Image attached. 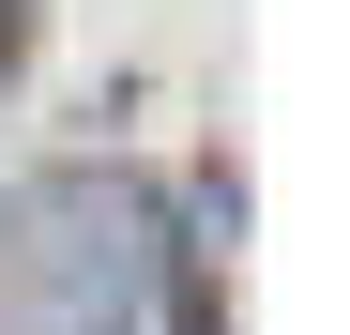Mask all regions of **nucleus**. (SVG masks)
<instances>
[{
  "label": "nucleus",
  "mask_w": 350,
  "mask_h": 335,
  "mask_svg": "<svg viewBox=\"0 0 350 335\" xmlns=\"http://www.w3.org/2000/svg\"><path fill=\"white\" fill-rule=\"evenodd\" d=\"M0 62H16V0H0Z\"/></svg>",
  "instance_id": "f257e3e1"
}]
</instances>
